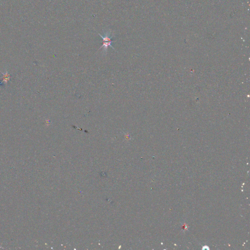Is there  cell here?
<instances>
[{"label":"cell","mask_w":250,"mask_h":250,"mask_svg":"<svg viewBox=\"0 0 250 250\" xmlns=\"http://www.w3.org/2000/svg\"><path fill=\"white\" fill-rule=\"evenodd\" d=\"M98 34L99 35V36L103 39V45L100 48V49L103 48L104 49V50L105 51H106V50L108 49V46H110L111 48H113V49H115L112 46V44H111L114 41H113L111 40L113 36H111V32H107L106 34H105L104 36H102V35L100 34Z\"/></svg>","instance_id":"6da1fadb"}]
</instances>
